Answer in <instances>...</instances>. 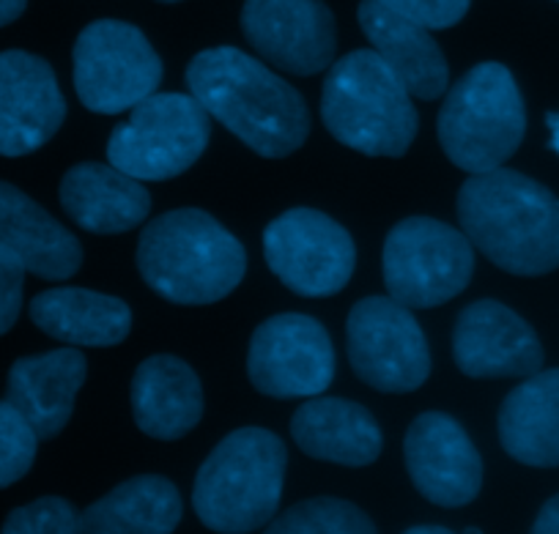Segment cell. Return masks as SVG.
Masks as SVG:
<instances>
[{
	"label": "cell",
	"mask_w": 559,
	"mask_h": 534,
	"mask_svg": "<svg viewBox=\"0 0 559 534\" xmlns=\"http://www.w3.org/2000/svg\"><path fill=\"white\" fill-rule=\"evenodd\" d=\"M187 85L209 116L263 159H283L308 140L310 112L302 94L236 47L198 52L187 67Z\"/></svg>",
	"instance_id": "cell-1"
},
{
	"label": "cell",
	"mask_w": 559,
	"mask_h": 534,
	"mask_svg": "<svg viewBox=\"0 0 559 534\" xmlns=\"http://www.w3.org/2000/svg\"><path fill=\"white\" fill-rule=\"evenodd\" d=\"M459 223L504 272L540 277L559 269V198L524 173H472L459 192Z\"/></svg>",
	"instance_id": "cell-2"
},
{
	"label": "cell",
	"mask_w": 559,
	"mask_h": 534,
	"mask_svg": "<svg viewBox=\"0 0 559 534\" xmlns=\"http://www.w3.org/2000/svg\"><path fill=\"white\" fill-rule=\"evenodd\" d=\"M138 269L148 288L174 305H214L239 288L245 245L201 209H174L143 228Z\"/></svg>",
	"instance_id": "cell-3"
},
{
	"label": "cell",
	"mask_w": 559,
	"mask_h": 534,
	"mask_svg": "<svg viewBox=\"0 0 559 534\" xmlns=\"http://www.w3.org/2000/svg\"><path fill=\"white\" fill-rule=\"evenodd\" d=\"M288 452L266 428H239L225 436L198 468L192 507L203 526L223 534L266 529L277 515Z\"/></svg>",
	"instance_id": "cell-4"
},
{
	"label": "cell",
	"mask_w": 559,
	"mask_h": 534,
	"mask_svg": "<svg viewBox=\"0 0 559 534\" xmlns=\"http://www.w3.org/2000/svg\"><path fill=\"white\" fill-rule=\"evenodd\" d=\"M321 118L337 143L365 156H403L419 129L406 85L376 50L332 63L321 88Z\"/></svg>",
	"instance_id": "cell-5"
},
{
	"label": "cell",
	"mask_w": 559,
	"mask_h": 534,
	"mask_svg": "<svg viewBox=\"0 0 559 534\" xmlns=\"http://www.w3.org/2000/svg\"><path fill=\"white\" fill-rule=\"evenodd\" d=\"M439 143L455 167L488 173L519 151L526 110L513 74L502 63H477L448 91L437 121Z\"/></svg>",
	"instance_id": "cell-6"
},
{
	"label": "cell",
	"mask_w": 559,
	"mask_h": 534,
	"mask_svg": "<svg viewBox=\"0 0 559 534\" xmlns=\"http://www.w3.org/2000/svg\"><path fill=\"white\" fill-rule=\"evenodd\" d=\"M209 118L192 94H152L110 132L107 162L138 181L181 176L206 151L212 138Z\"/></svg>",
	"instance_id": "cell-7"
},
{
	"label": "cell",
	"mask_w": 559,
	"mask_h": 534,
	"mask_svg": "<svg viewBox=\"0 0 559 534\" xmlns=\"http://www.w3.org/2000/svg\"><path fill=\"white\" fill-rule=\"evenodd\" d=\"M384 285L412 310L448 305L475 274V247L464 230L433 217H406L386 234Z\"/></svg>",
	"instance_id": "cell-8"
},
{
	"label": "cell",
	"mask_w": 559,
	"mask_h": 534,
	"mask_svg": "<svg viewBox=\"0 0 559 534\" xmlns=\"http://www.w3.org/2000/svg\"><path fill=\"white\" fill-rule=\"evenodd\" d=\"M74 91L91 112L118 116L157 94L163 61L138 25L96 20L74 41Z\"/></svg>",
	"instance_id": "cell-9"
},
{
	"label": "cell",
	"mask_w": 559,
	"mask_h": 534,
	"mask_svg": "<svg viewBox=\"0 0 559 534\" xmlns=\"http://www.w3.org/2000/svg\"><path fill=\"white\" fill-rule=\"evenodd\" d=\"M348 363L359 381L379 392H414L431 376V351L412 307L392 296H368L346 321Z\"/></svg>",
	"instance_id": "cell-10"
},
{
	"label": "cell",
	"mask_w": 559,
	"mask_h": 534,
	"mask_svg": "<svg viewBox=\"0 0 559 534\" xmlns=\"http://www.w3.org/2000/svg\"><path fill=\"white\" fill-rule=\"evenodd\" d=\"M263 258L274 277L308 299L341 294L357 266V247L341 223L316 209H288L263 230Z\"/></svg>",
	"instance_id": "cell-11"
},
{
	"label": "cell",
	"mask_w": 559,
	"mask_h": 534,
	"mask_svg": "<svg viewBox=\"0 0 559 534\" xmlns=\"http://www.w3.org/2000/svg\"><path fill=\"white\" fill-rule=\"evenodd\" d=\"M247 376L261 395L316 397L335 379V345L324 323L302 312H280L252 332Z\"/></svg>",
	"instance_id": "cell-12"
},
{
	"label": "cell",
	"mask_w": 559,
	"mask_h": 534,
	"mask_svg": "<svg viewBox=\"0 0 559 534\" xmlns=\"http://www.w3.org/2000/svg\"><path fill=\"white\" fill-rule=\"evenodd\" d=\"M241 31L280 72L313 78L335 61L337 28L324 0H245Z\"/></svg>",
	"instance_id": "cell-13"
},
{
	"label": "cell",
	"mask_w": 559,
	"mask_h": 534,
	"mask_svg": "<svg viewBox=\"0 0 559 534\" xmlns=\"http://www.w3.org/2000/svg\"><path fill=\"white\" fill-rule=\"evenodd\" d=\"M414 488L439 507H464L480 496L483 461L459 419L444 412L419 414L403 441Z\"/></svg>",
	"instance_id": "cell-14"
},
{
	"label": "cell",
	"mask_w": 559,
	"mask_h": 534,
	"mask_svg": "<svg viewBox=\"0 0 559 534\" xmlns=\"http://www.w3.org/2000/svg\"><path fill=\"white\" fill-rule=\"evenodd\" d=\"M453 356L469 379H526L546 359L535 329L497 299L472 301L461 310Z\"/></svg>",
	"instance_id": "cell-15"
},
{
	"label": "cell",
	"mask_w": 559,
	"mask_h": 534,
	"mask_svg": "<svg viewBox=\"0 0 559 534\" xmlns=\"http://www.w3.org/2000/svg\"><path fill=\"white\" fill-rule=\"evenodd\" d=\"M67 99L45 58L0 52V156H25L50 143L63 127Z\"/></svg>",
	"instance_id": "cell-16"
},
{
	"label": "cell",
	"mask_w": 559,
	"mask_h": 534,
	"mask_svg": "<svg viewBox=\"0 0 559 534\" xmlns=\"http://www.w3.org/2000/svg\"><path fill=\"white\" fill-rule=\"evenodd\" d=\"M357 17L373 50L384 58L414 99L433 102L448 94L450 67L431 28L395 12L381 0H362Z\"/></svg>",
	"instance_id": "cell-17"
},
{
	"label": "cell",
	"mask_w": 559,
	"mask_h": 534,
	"mask_svg": "<svg viewBox=\"0 0 559 534\" xmlns=\"http://www.w3.org/2000/svg\"><path fill=\"white\" fill-rule=\"evenodd\" d=\"M58 201L74 225L96 236L134 230L152 212V195L143 181L110 162H80L69 167L58 187Z\"/></svg>",
	"instance_id": "cell-18"
},
{
	"label": "cell",
	"mask_w": 559,
	"mask_h": 534,
	"mask_svg": "<svg viewBox=\"0 0 559 534\" xmlns=\"http://www.w3.org/2000/svg\"><path fill=\"white\" fill-rule=\"evenodd\" d=\"M88 363L74 345L23 356L7 379V401L23 414L39 441L52 439L69 425L74 397L83 390Z\"/></svg>",
	"instance_id": "cell-19"
},
{
	"label": "cell",
	"mask_w": 559,
	"mask_h": 534,
	"mask_svg": "<svg viewBox=\"0 0 559 534\" xmlns=\"http://www.w3.org/2000/svg\"><path fill=\"white\" fill-rule=\"evenodd\" d=\"M134 425L159 441L190 434L203 417V387L192 365L170 354L148 356L138 365L129 390Z\"/></svg>",
	"instance_id": "cell-20"
},
{
	"label": "cell",
	"mask_w": 559,
	"mask_h": 534,
	"mask_svg": "<svg viewBox=\"0 0 559 534\" xmlns=\"http://www.w3.org/2000/svg\"><path fill=\"white\" fill-rule=\"evenodd\" d=\"M0 247L41 280H67L83 266V245L50 212L14 185L0 181Z\"/></svg>",
	"instance_id": "cell-21"
},
{
	"label": "cell",
	"mask_w": 559,
	"mask_h": 534,
	"mask_svg": "<svg viewBox=\"0 0 559 534\" xmlns=\"http://www.w3.org/2000/svg\"><path fill=\"white\" fill-rule=\"evenodd\" d=\"M292 436L305 455L362 468L381 455L384 436L365 406L343 397H310L294 412Z\"/></svg>",
	"instance_id": "cell-22"
},
{
	"label": "cell",
	"mask_w": 559,
	"mask_h": 534,
	"mask_svg": "<svg viewBox=\"0 0 559 534\" xmlns=\"http://www.w3.org/2000/svg\"><path fill=\"white\" fill-rule=\"evenodd\" d=\"M31 321L58 343L74 348H110L132 332L123 299L88 288H52L31 299Z\"/></svg>",
	"instance_id": "cell-23"
},
{
	"label": "cell",
	"mask_w": 559,
	"mask_h": 534,
	"mask_svg": "<svg viewBox=\"0 0 559 534\" xmlns=\"http://www.w3.org/2000/svg\"><path fill=\"white\" fill-rule=\"evenodd\" d=\"M499 441L513 461L559 466V370H537L504 397Z\"/></svg>",
	"instance_id": "cell-24"
},
{
	"label": "cell",
	"mask_w": 559,
	"mask_h": 534,
	"mask_svg": "<svg viewBox=\"0 0 559 534\" xmlns=\"http://www.w3.org/2000/svg\"><path fill=\"white\" fill-rule=\"evenodd\" d=\"M181 512V494L168 477L140 474L80 512V532L168 534L179 526Z\"/></svg>",
	"instance_id": "cell-25"
},
{
	"label": "cell",
	"mask_w": 559,
	"mask_h": 534,
	"mask_svg": "<svg viewBox=\"0 0 559 534\" xmlns=\"http://www.w3.org/2000/svg\"><path fill=\"white\" fill-rule=\"evenodd\" d=\"M266 529L274 534H373L376 523L352 501L316 496L274 515Z\"/></svg>",
	"instance_id": "cell-26"
},
{
	"label": "cell",
	"mask_w": 559,
	"mask_h": 534,
	"mask_svg": "<svg viewBox=\"0 0 559 534\" xmlns=\"http://www.w3.org/2000/svg\"><path fill=\"white\" fill-rule=\"evenodd\" d=\"M39 436L9 401H0V488H9L31 472Z\"/></svg>",
	"instance_id": "cell-27"
},
{
	"label": "cell",
	"mask_w": 559,
	"mask_h": 534,
	"mask_svg": "<svg viewBox=\"0 0 559 534\" xmlns=\"http://www.w3.org/2000/svg\"><path fill=\"white\" fill-rule=\"evenodd\" d=\"M7 534H74L80 532V512L61 496H45L9 512Z\"/></svg>",
	"instance_id": "cell-28"
},
{
	"label": "cell",
	"mask_w": 559,
	"mask_h": 534,
	"mask_svg": "<svg viewBox=\"0 0 559 534\" xmlns=\"http://www.w3.org/2000/svg\"><path fill=\"white\" fill-rule=\"evenodd\" d=\"M381 3L417 20L431 31L453 28L466 17L472 7V0H381Z\"/></svg>",
	"instance_id": "cell-29"
},
{
	"label": "cell",
	"mask_w": 559,
	"mask_h": 534,
	"mask_svg": "<svg viewBox=\"0 0 559 534\" xmlns=\"http://www.w3.org/2000/svg\"><path fill=\"white\" fill-rule=\"evenodd\" d=\"M25 274H28L25 263L0 247V334H7L17 323L23 310Z\"/></svg>",
	"instance_id": "cell-30"
},
{
	"label": "cell",
	"mask_w": 559,
	"mask_h": 534,
	"mask_svg": "<svg viewBox=\"0 0 559 534\" xmlns=\"http://www.w3.org/2000/svg\"><path fill=\"white\" fill-rule=\"evenodd\" d=\"M532 529H535L537 534H559V496H554V499H548L546 505L540 507L537 521Z\"/></svg>",
	"instance_id": "cell-31"
},
{
	"label": "cell",
	"mask_w": 559,
	"mask_h": 534,
	"mask_svg": "<svg viewBox=\"0 0 559 534\" xmlns=\"http://www.w3.org/2000/svg\"><path fill=\"white\" fill-rule=\"evenodd\" d=\"M25 7H28V0H0V28H3V25H12L14 20H20Z\"/></svg>",
	"instance_id": "cell-32"
},
{
	"label": "cell",
	"mask_w": 559,
	"mask_h": 534,
	"mask_svg": "<svg viewBox=\"0 0 559 534\" xmlns=\"http://www.w3.org/2000/svg\"><path fill=\"white\" fill-rule=\"evenodd\" d=\"M408 534H450L448 526H437V523H426V526H408L406 529Z\"/></svg>",
	"instance_id": "cell-33"
},
{
	"label": "cell",
	"mask_w": 559,
	"mask_h": 534,
	"mask_svg": "<svg viewBox=\"0 0 559 534\" xmlns=\"http://www.w3.org/2000/svg\"><path fill=\"white\" fill-rule=\"evenodd\" d=\"M159 3H179V0H159Z\"/></svg>",
	"instance_id": "cell-34"
}]
</instances>
